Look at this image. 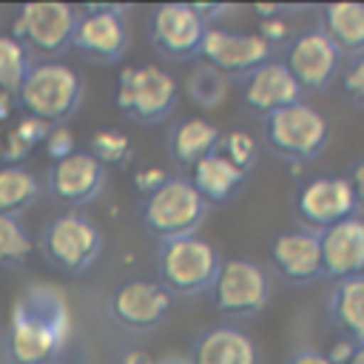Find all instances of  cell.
<instances>
[{"label":"cell","mask_w":364,"mask_h":364,"mask_svg":"<svg viewBox=\"0 0 364 364\" xmlns=\"http://www.w3.org/2000/svg\"><path fill=\"white\" fill-rule=\"evenodd\" d=\"M71 336V307L65 290L51 282H31L20 290L6 330L11 364H43L57 358Z\"/></svg>","instance_id":"6da1fadb"},{"label":"cell","mask_w":364,"mask_h":364,"mask_svg":"<svg viewBox=\"0 0 364 364\" xmlns=\"http://www.w3.org/2000/svg\"><path fill=\"white\" fill-rule=\"evenodd\" d=\"M82 102V80L65 63H34L17 91V105L48 125H65Z\"/></svg>","instance_id":"7a4b0ae2"},{"label":"cell","mask_w":364,"mask_h":364,"mask_svg":"<svg viewBox=\"0 0 364 364\" xmlns=\"http://www.w3.org/2000/svg\"><path fill=\"white\" fill-rule=\"evenodd\" d=\"M208 202L196 193L188 176H171L156 193L142 199L139 216L145 230L162 242L196 236L199 225L208 216Z\"/></svg>","instance_id":"3957f363"},{"label":"cell","mask_w":364,"mask_h":364,"mask_svg":"<svg viewBox=\"0 0 364 364\" xmlns=\"http://www.w3.org/2000/svg\"><path fill=\"white\" fill-rule=\"evenodd\" d=\"M219 267H222L219 250L199 233L173 239V242H162L159 253H156L159 284L171 296H199V293L210 290Z\"/></svg>","instance_id":"277c9868"},{"label":"cell","mask_w":364,"mask_h":364,"mask_svg":"<svg viewBox=\"0 0 364 364\" xmlns=\"http://www.w3.org/2000/svg\"><path fill=\"white\" fill-rule=\"evenodd\" d=\"M40 250L51 267L68 276L85 273L102 253L100 228L80 210L51 216L40 230Z\"/></svg>","instance_id":"5b68a950"},{"label":"cell","mask_w":364,"mask_h":364,"mask_svg":"<svg viewBox=\"0 0 364 364\" xmlns=\"http://www.w3.org/2000/svg\"><path fill=\"white\" fill-rule=\"evenodd\" d=\"M327 119L307 102H296L262 117L264 145L284 162H310L327 145Z\"/></svg>","instance_id":"8992f818"},{"label":"cell","mask_w":364,"mask_h":364,"mask_svg":"<svg viewBox=\"0 0 364 364\" xmlns=\"http://www.w3.org/2000/svg\"><path fill=\"white\" fill-rule=\"evenodd\" d=\"M114 102L131 122L156 125L176 105V80L159 65H125L117 77Z\"/></svg>","instance_id":"52a82bcc"},{"label":"cell","mask_w":364,"mask_h":364,"mask_svg":"<svg viewBox=\"0 0 364 364\" xmlns=\"http://www.w3.org/2000/svg\"><path fill=\"white\" fill-rule=\"evenodd\" d=\"M80 9L71 3H26L17 11L11 37L26 46L31 54L57 57L71 46Z\"/></svg>","instance_id":"ba28073f"},{"label":"cell","mask_w":364,"mask_h":364,"mask_svg":"<svg viewBox=\"0 0 364 364\" xmlns=\"http://www.w3.org/2000/svg\"><path fill=\"white\" fill-rule=\"evenodd\" d=\"M213 307L230 318H250L267 307V273L250 259H225L210 287Z\"/></svg>","instance_id":"9c48e42d"},{"label":"cell","mask_w":364,"mask_h":364,"mask_svg":"<svg viewBox=\"0 0 364 364\" xmlns=\"http://www.w3.org/2000/svg\"><path fill=\"white\" fill-rule=\"evenodd\" d=\"M273 48L256 34V31H228L219 26H208L202 46H199V63L210 65L213 71L230 77H247L250 71H256L259 65H264L270 60Z\"/></svg>","instance_id":"30bf717a"},{"label":"cell","mask_w":364,"mask_h":364,"mask_svg":"<svg viewBox=\"0 0 364 364\" xmlns=\"http://www.w3.org/2000/svg\"><path fill=\"white\" fill-rule=\"evenodd\" d=\"M122 14L125 6H82L71 46L91 63H117L128 48V28Z\"/></svg>","instance_id":"8fae6325"},{"label":"cell","mask_w":364,"mask_h":364,"mask_svg":"<svg viewBox=\"0 0 364 364\" xmlns=\"http://www.w3.org/2000/svg\"><path fill=\"white\" fill-rule=\"evenodd\" d=\"M296 213L307 230L321 233L324 228L355 216V196L347 176H316L296 193Z\"/></svg>","instance_id":"7c38bea8"},{"label":"cell","mask_w":364,"mask_h":364,"mask_svg":"<svg viewBox=\"0 0 364 364\" xmlns=\"http://www.w3.org/2000/svg\"><path fill=\"white\" fill-rule=\"evenodd\" d=\"M171 293L151 279H128L122 282L111 299H108V310L111 318L134 333H145L154 330L156 324H162V318L171 310Z\"/></svg>","instance_id":"4fadbf2b"},{"label":"cell","mask_w":364,"mask_h":364,"mask_svg":"<svg viewBox=\"0 0 364 364\" xmlns=\"http://www.w3.org/2000/svg\"><path fill=\"white\" fill-rule=\"evenodd\" d=\"M205 23L193 11L191 3H165L156 6L151 17V43L165 60H191L199 54L202 37H205Z\"/></svg>","instance_id":"5bb4252c"},{"label":"cell","mask_w":364,"mask_h":364,"mask_svg":"<svg viewBox=\"0 0 364 364\" xmlns=\"http://www.w3.org/2000/svg\"><path fill=\"white\" fill-rule=\"evenodd\" d=\"M105 179H108L105 165H100L88 151H74L71 156L51 162L46 188L60 205L80 208V205L94 202L102 193Z\"/></svg>","instance_id":"9a60e30c"},{"label":"cell","mask_w":364,"mask_h":364,"mask_svg":"<svg viewBox=\"0 0 364 364\" xmlns=\"http://www.w3.org/2000/svg\"><path fill=\"white\" fill-rule=\"evenodd\" d=\"M338 57L341 54L330 43V37L321 28H313V31H304V34L290 40L287 54H284V65L301 91H321L336 77Z\"/></svg>","instance_id":"2e32d148"},{"label":"cell","mask_w":364,"mask_h":364,"mask_svg":"<svg viewBox=\"0 0 364 364\" xmlns=\"http://www.w3.org/2000/svg\"><path fill=\"white\" fill-rule=\"evenodd\" d=\"M270 264L287 284H310L321 276L318 233L307 228L284 230L270 245Z\"/></svg>","instance_id":"e0dca14e"},{"label":"cell","mask_w":364,"mask_h":364,"mask_svg":"<svg viewBox=\"0 0 364 364\" xmlns=\"http://www.w3.org/2000/svg\"><path fill=\"white\" fill-rule=\"evenodd\" d=\"M321 245V276L353 279L364 276V219L350 216L318 233Z\"/></svg>","instance_id":"ac0fdd59"},{"label":"cell","mask_w":364,"mask_h":364,"mask_svg":"<svg viewBox=\"0 0 364 364\" xmlns=\"http://www.w3.org/2000/svg\"><path fill=\"white\" fill-rule=\"evenodd\" d=\"M242 102L253 114L267 117V114H273L279 108L301 102V88H299V82L293 80V74L287 71L284 63L267 60L264 65H259L256 71H250L245 77V82H242Z\"/></svg>","instance_id":"d6986e66"},{"label":"cell","mask_w":364,"mask_h":364,"mask_svg":"<svg viewBox=\"0 0 364 364\" xmlns=\"http://www.w3.org/2000/svg\"><path fill=\"white\" fill-rule=\"evenodd\" d=\"M191 364H259V350L239 327L216 324L196 336Z\"/></svg>","instance_id":"ffe728a7"},{"label":"cell","mask_w":364,"mask_h":364,"mask_svg":"<svg viewBox=\"0 0 364 364\" xmlns=\"http://www.w3.org/2000/svg\"><path fill=\"white\" fill-rule=\"evenodd\" d=\"M245 171H239L233 162H228L219 151L208 154L191 168V185L208 205H225L228 199L236 196V191L245 185Z\"/></svg>","instance_id":"44dd1931"},{"label":"cell","mask_w":364,"mask_h":364,"mask_svg":"<svg viewBox=\"0 0 364 364\" xmlns=\"http://www.w3.org/2000/svg\"><path fill=\"white\" fill-rule=\"evenodd\" d=\"M327 313L341 338L353 341L355 347L364 344V276L336 282L327 299Z\"/></svg>","instance_id":"7402d4cb"},{"label":"cell","mask_w":364,"mask_h":364,"mask_svg":"<svg viewBox=\"0 0 364 364\" xmlns=\"http://www.w3.org/2000/svg\"><path fill=\"white\" fill-rule=\"evenodd\" d=\"M321 31L338 54L364 57V3H330L321 9Z\"/></svg>","instance_id":"603a6c76"},{"label":"cell","mask_w":364,"mask_h":364,"mask_svg":"<svg viewBox=\"0 0 364 364\" xmlns=\"http://www.w3.org/2000/svg\"><path fill=\"white\" fill-rule=\"evenodd\" d=\"M219 128L205 119V117H191V119H182L173 131H171V139H168V148H171V156L185 165V168H193L199 159H205L208 154L216 151L219 145Z\"/></svg>","instance_id":"cb8c5ba5"},{"label":"cell","mask_w":364,"mask_h":364,"mask_svg":"<svg viewBox=\"0 0 364 364\" xmlns=\"http://www.w3.org/2000/svg\"><path fill=\"white\" fill-rule=\"evenodd\" d=\"M40 193L37 176L23 165H0V213L20 216Z\"/></svg>","instance_id":"d4e9b609"},{"label":"cell","mask_w":364,"mask_h":364,"mask_svg":"<svg viewBox=\"0 0 364 364\" xmlns=\"http://www.w3.org/2000/svg\"><path fill=\"white\" fill-rule=\"evenodd\" d=\"M31 65L34 63H31V54L26 51V46L20 40H14L11 34H0V91L17 97Z\"/></svg>","instance_id":"484cf974"},{"label":"cell","mask_w":364,"mask_h":364,"mask_svg":"<svg viewBox=\"0 0 364 364\" xmlns=\"http://www.w3.org/2000/svg\"><path fill=\"white\" fill-rule=\"evenodd\" d=\"M31 250H34V242H31L23 219L0 213V264L3 267H20L28 262Z\"/></svg>","instance_id":"4316f807"},{"label":"cell","mask_w":364,"mask_h":364,"mask_svg":"<svg viewBox=\"0 0 364 364\" xmlns=\"http://www.w3.org/2000/svg\"><path fill=\"white\" fill-rule=\"evenodd\" d=\"M88 154L100 165H122L134 156V142H131V136H125V131L97 128L88 136Z\"/></svg>","instance_id":"83f0119b"},{"label":"cell","mask_w":364,"mask_h":364,"mask_svg":"<svg viewBox=\"0 0 364 364\" xmlns=\"http://www.w3.org/2000/svg\"><path fill=\"white\" fill-rule=\"evenodd\" d=\"M185 91H188V97H191L196 105H202V108H216V105L225 102V97H228V77L219 74V71H213L210 65H199V68L188 77Z\"/></svg>","instance_id":"f1b7e54d"},{"label":"cell","mask_w":364,"mask_h":364,"mask_svg":"<svg viewBox=\"0 0 364 364\" xmlns=\"http://www.w3.org/2000/svg\"><path fill=\"white\" fill-rule=\"evenodd\" d=\"M216 151H219L228 162H233L239 171H245V173H247V171L256 165L259 142H256L247 131H228V134H222V136H219Z\"/></svg>","instance_id":"f546056e"},{"label":"cell","mask_w":364,"mask_h":364,"mask_svg":"<svg viewBox=\"0 0 364 364\" xmlns=\"http://www.w3.org/2000/svg\"><path fill=\"white\" fill-rule=\"evenodd\" d=\"M40 148L46 151V156L51 162H60V159H65L77 151V142H74V134H71L68 125H51V131H48V136L43 139Z\"/></svg>","instance_id":"4dcf8cb0"},{"label":"cell","mask_w":364,"mask_h":364,"mask_svg":"<svg viewBox=\"0 0 364 364\" xmlns=\"http://www.w3.org/2000/svg\"><path fill=\"white\" fill-rule=\"evenodd\" d=\"M168 179H171V176H168L165 168H159V165H148V168H139V171L134 173V188H136V193L145 199V196L156 193Z\"/></svg>","instance_id":"1f68e13d"},{"label":"cell","mask_w":364,"mask_h":364,"mask_svg":"<svg viewBox=\"0 0 364 364\" xmlns=\"http://www.w3.org/2000/svg\"><path fill=\"white\" fill-rule=\"evenodd\" d=\"M341 85H344V94H347L355 105L364 108V57L353 60V65H350V68L344 71V77H341Z\"/></svg>","instance_id":"d6a6232c"},{"label":"cell","mask_w":364,"mask_h":364,"mask_svg":"<svg viewBox=\"0 0 364 364\" xmlns=\"http://www.w3.org/2000/svg\"><path fill=\"white\" fill-rule=\"evenodd\" d=\"M256 34L273 48L276 43H284L290 37V28H287V23L282 17H267V20H259V31Z\"/></svg>","instance_id":"836d02e7"},{"label":"cell","mask_w":364,"mask_h":364,"mask_svg":"<svg viewBox=\"0 0 364 364\" xmlns=\"http://www.w3.org/2000/svg\"><path fill=\"white\" fill-rule=\"evenodd\" d=\"M353 350H355V344L353 341H347V338H338L324 355H327V361L330 364H347L350 358H353Z\"/></svg>","instance_id":"e575fe53"},{"label":"cell","mask_w":364,"mask_h":364,"mask_svg":"<svg viewBox=\"0 0 364 364\" xmlns=\"http://www.w3.org/2000/svg\"><path fill=\"white\" fill-rule=\"evenodd\" d=\"M284 364H330L327 355L321 350H313V347H299Z\"/></svg>","instance_id":"d590c367"},{"label":"cell","mask_w":364,"mask_h":364,"mask_svg":"<svg viewBox=\"0 0 364 364\" xmlns=\"http://www.w3.org/2000/svg\"><path fill=\"white\" fill-rule=\"evenodd\" d=\"M191 6H193V11L202 17L205 26H210L216 17H222L225 11H230V6H222V3H191Z\"/></svg>","instance_id":"8d00e7d4"},{"label":"cell","mask_w":364,"mask_h":364,"mask_svg":"<svg viewBox=\"0 0 364 364\" xmlns=\"http://www.w3.org/2000/svg\"><path fill=\"white\" fill-rule=\"evenodd\" d=\"M347 179H350L353 196H355V208H361V210H364V159H361V162H355V168H353V173H350Z\"/></svg>","instance_id":"74e56055"},{"label":"cell","mask_w":364,"mask_h":364,"mask_svg":"<svg viewBox=\"0 0 364 364\" xmlns=\"http://www.w3.org/2000/svg\"><path fill=\"white\" fill-rule=\"evenodd\" d=\"M122 364H156V358L142 347H131L122 353Z\"/></svg>","instance_id":"f35d334b"},{"label":"cell","mask_w":364,"mask_h":364,"mask_svg":"<svg viewBox=\"0 0 364 364\" xmlns=\"http://www.w3.org/2000/svg\"><path fill=\"white\" fill-rule=\"evenodd\" d=\"M14 108H17V97H14V94H3V91H0V125H9V122H11Z\"/></svg>","instance_id":"ab89813d"},{"label":"cell","mask_w":364,"mask_h":364,"mask_svg":"<svg viewBox=\"0 0 364 364\" xmlns=\"http://www.w3.org/2000/svg\"><path fill=\"white\" fill-rule=\"evenodd\" d=\"M347 364H364V344H358V347L353 350V358H350Z\"/></svg>","instance_id":"60d3db41"},{"label":"cell","mask_w":364,"mask_h":364,"mask_svg":"<svg viewBox=\"0 0 364 364\" xmlns=\"http://www.w3.org/2000/svg\"><path fill=\"white\" fill-rule=\"evenodd\" d=\"M3 151H6V125H0V162H3Z\"/></svg>","instance_id":"b9f144b4"},{"label":"cell","mask_w":364,"mask_h":364,"mask_svg":"<svg viewBox=\"0 0 364 364\" xmlns=\"http://www.w3.org/2000/svg\"><path fill=\"white\" fill-rule=\"evenodd\" d=\"M156 364H191V361H182V358H165V361H156Z\"/></svg>","instance_id":"7bdbcfd3"},{"label":"cell","mask_w":364,"mask_h":364,"mask_svg":"<svg viewBox=\"0 0 364 364\" xmlns=\"http://www.w3.org/2000/svg\"><path fill=\"white\" fill-rule=\"evenodd\" d=\"M43 364H63L60 358H51V361H43Z\"/></svg>","instance_id":"ee69618b"}]
</instances>
